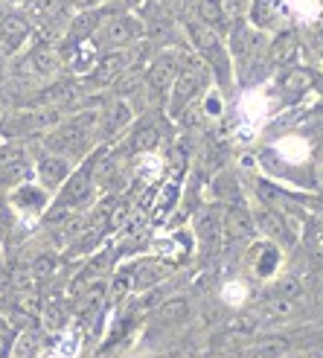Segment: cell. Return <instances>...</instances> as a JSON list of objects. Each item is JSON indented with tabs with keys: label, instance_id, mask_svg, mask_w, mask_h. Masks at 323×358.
Here are the masks:
<instances>
[{
	"label": "cell",
	"instance_id": "obj_1",
	"mask_svg": "<svg viewBox=\"0 0 323 358\" xmlns=\"http://www.w3.org/2000/svg\"><path fill=\"white\" fill-rule=\"evenodd\" d=\"M99 129V108H79L76 114L62 117L44 134V146L52 155H62L67 160H79L91 155Z\"/></svg>",
	"mask_w": 323,
	"mask_h": 358
},
{
	"label": "cell",
	"instance_id": "obj_2",
	"mask_svg": "<svg viewBox=\"0 0 323 358\" xmlns=\"http://www.w3.org/2000/svg\"><path fill=\"white\" fill-rule=\"evenodd\" d=\"M94 160H96V152L82 157L73 166V172L67 175V181L52 192V201L47 207V219H67L70 213H76V210H82V207H87L94 201V195H96Z\"/></svg>",
	"mask_w": 323,
	"mask_h": 358
},
{
	"label": "cell",
	"instance_id": "obj_3",
	"mask_svg": "<svg viewBox=\"0 0 323 358\" xmlns=\"http://www.w3.org/2000/svg\"><path fill=\"white\" fill-rule=\"evenodd\" d=\"M210 70L207 64L195 56V52H187L184 56V64H181V73H178V79L172 82L169 87V99H166V111L169 117H181L189 105L201 96V91L207 87L210 82Z\"/></svg>",
	"mask_w": 323,
	"mask_h": 358
},
{
	"label": "cell",
	"instance_id": "obj_4",
	"mask_svg": "<svg viewBox=\"0 0 323 358\" xmlns=\"http://www.w3.org/2000/svg\"><path fill=\"white\" fill-rule=\"evenodd\" d=\"M146 32V24H143V17L131 15V12H117L111 15L108 21L99 27V32L91 38V44H96L102 52H111V50H131L140 35Z\"/></svg>",
	"mask_w": 323,
	"mask_h": 358
},
{
	"label": "cell",
	"instance_id": "obj_5",
	"mask_svg": "<svg viewBox=\"0 0 323 358\" xmlns=\"http://www.w3.org/2000/svg\"><path fill=\"white\" fill-rule=\"evenodd\" d=\"M222 224H224V248H233V250H245V248H250V245H254V239H257V222H254V210H250V207H247L242 199L224 207Z\"/></svg>",
	"mask_w": 323,
	"mask_h": 358
},
{
	"label": "cell",
	"instance_id": "obj_6",
	"mask_svg": "<svg viewBox=\"0 0 323 358\" xmlns=\"http://www.w3.org/2000/svg\"><path fill=\"white\" fill-rule=\"evenodd\" d=\"M184 56H187V50H181V47H164L160 52H155V56H152L149 67L143 70V79H146V85L152 87L157 96L169 94L172 82L178 79V73H181Z\"/></svg>",
	"mask_w": 323,
	"mask_h": 358
},
{
	"label": "cell",
	"instance_id": "obj_7",
	"mask_svg": "<svg viewBox=\"0 0 323 358\" xmlns=\"http://www.w3.org/2000/svg\"><path fill=\"white\" fill-rule=\"evenodd\" d=\"M32 155L24 140H6L0 143V184L3 187H17L29 181L32 175Z\"/></svg>",
	"mask_w": 323,
	"mask_h": 358
},
{
	"label": "cell",
	"instance_id": "obj_8",
	"mask_svg": "<svg viewBox=\"0 0 323 358\" xmlns=\"http://www.w3.org/2000/svg\"><path fill=\"white\" fill-rule=\"evenodd\" d=\"M131 67V50H111V52H102V56L94 62V67L87 70L85 85L91 91H105V87H114Z\"/></svg>",
	"mask_w": 323,
	"mask_h": 358
},
{
	"label": "cell",
	"instance_id": "obj_9",
	"mask_svg": "<svg viewBox=\"0 0 323 358\" xmlns=\"http://www.w3.org/2000/svg\"><path fill=\"white\" fill-rule=\"evenodd\" d=\"M224 210L215 207H204L195 219V239H199V250L201 257H219L224 250V224H222Z\"/></svg>",
	"mask_w": 323,
	"mask_h": 358
},
{
	"label": "cell",
	"instance_id": "obj_10",
	"mask_svg": "<svg viewBox=\"0 0 323 358\" xmlns=\"http://www.w3.org/2000/svg\"><path fill=\"white\" fill-rule=\"evenodd\" d=\"M32 35V21L27 12H3L0 15V52L17 56Z\"/></svg>",
	"mask_w": 323,
	"mask_h": 358
},
{
	"label": "cell",
	"instance_id": "obj_11",
	"mask_svg": "<svg viewBox=\"0 0 323 358\" xmlns=\"http://www.w3.org/2000/svg\"><path fill=\"white\" fill-rule=\"evenodd\" d=\"M73 160H67L62 155H52V152H44L41 157H35V164H32V178H35V184L44 187L50 195L56 192L64 181H67V175L73 172Z\"/></svg>",
	"mask_w": 323,
	"mask_h": 358
},
{
	"label": "cell",
	"instance_id": "obj_12",
	"mask_svg": "<svg viewBox=\"0 0 323 358\" xmlns=\"http://www.w3.org/2000/svg\"><path fill=\"white\" fill-rule=\"evenodd\" d=\"M131 122H134V108H131V102L129 99H111L108 105H102L99 108V140H114L117 134H122L125 129H131Z\"/></svg>",
	"mask_w": 323,
	"mask_h": 358
},
{
	"label": "cell",
	"instance_id": "obj_13",
	"mask_svg": "<svg viewBox=\"0 0 323 358\" xmlns=\"http://www.w3.org/2000/svg\"><path fill=\"white\" fill-rule=\"evenodd\" d=\"M131 280V292H152L155 285H160L164 280H169L175 274V262L169 259H140L131 265V271H125Z\"/></svg>",
	"mask_w": 323,
	"mask_h": 358
},
{
	"label": "cell",
	"instance_id": "obj_14",
	"mask_svg": "<svg viewBox=\"0 0 323 358\" xmlns=\"http://www.w3.org/2000/svg\"><path fill=\"white\" fill-rule=\"evenodd\" d=\"M315 85H317V73L312 67H303V64H292V67H285L282 70V76H280V94L285 102H300L306 94L315 91Z\"/></svg>",
	"mask_w": 323,
	"mask_h": 358
},
{
	"label": "cell",
	"instance_id": "obj_15",
	"mask_svg": "<svg viewBox=\"0 0 323 358\" xmlns=\"http://www.w3.org/2000/svg\"><path fill=\"white\" fill-rule=\"evenodd\" d=\"M297 309H300V300L268 294L265 300H259L254 306L250 320H254V324H285V320H292L297 315Z\"/></svg>",
	"mask_w": 323,
	"mask_h": 358
},
{
	"label": "cell",
	"instance_id": "obj_16",
	"mask_svg": "<svg viewBox=\"0 0 323 358\" xmlns=\"http://www.w3.org/2000/svg\"><path fill=\"white\" fill-rule=\"evenodd\" d=\"M300 52V35L294 29H280L271 41L265 47V59H268V67H292L294 59Z\"/></svg>",
	"mask_w": 323,
	"mask_h": 358
},
{
	"label": "cell",
	"instance_id": "obj_17",
	"mask_svg": "<svg viewBox=\"0 0 323 358\" xmlns=\"http://www.w3.org/2000/svg\"><path fill=\"white\" fill-rule=\"evenodd\" d=\"M254 222H257V234H265L268 242H282V245H292L294 242L289 219H285L280 210H271V207L259 204L257 213H254Z\"/></svg>",
	"mask_w": 323,
	"mask_h": 358
},
{
	"label": "cell",
	"instance_id": "obj_18",
	"mask_svg": "<svg viewBox=\"0 0 323 358\" xmlns=\"http://www.w3.org/2000/svg\"><path fill=\"white\" fill-rule=\"evenodd\" d=\"M157 143H160V125L152 117H140V122H134L129 134H125L122 149L129 155H143V152L157 149Z\"/></svg>",
	"mask_w": 323,
	"mask_h": 358
},
{
	"label": "cell",
	"instance_id": "obj_19",
	"mask_svg": "<svg viewBox=\"0 0 323 358\" xmlns=\"http://www.w3.org/2000/svg\"><path fill=\"white\" fill-rule=\"evenodd\" d=\"M189 315H192V303L187 297H169L152 309L149 320L155 327H181L189 320Z\"/></svg>",
	"mask_w": 323,
	"mask_h": 358
},
{
	"label": "cell",
	"instance_id": "obj_20",
	"mask_svg": "<svg viewBox=\"0 0 323 358\" xmlns=\"http://www.w3.org/2000/svg\"><path fill=\"white\" fill-rule=\"evenodd\" d=\"M12 204L24 213H41L50 207V192L38 187L35 181H24L12 189Z\"/></svg>",
	"mask_w": 323,
	"mask_h": 358
},
{
	"label": "cell",
	"instance_id": "obj_21",
	"mask_svg": "<svg viewBox=\"0 0 323 358\" xmlns=\"http://www.w3.org/2000/svg\"><path fill=\"white\" fill-rule=\"evenodd\" d=\"M280 259H282V254H280L277 242H262L259 248H250V268H254V274L262 280L277 274Z\"/></svg>",
	"mask_w": 323,
	"mask_h": 358
},
{
	"label": "cell",
	"instance_id": "obj_22",
	"mask_svg": "<svg viewBox=\"0 0 323 358\" xmlns=\"http://www.w3.org/2000/svg\"><path fill=\"white\" fill-rule=\"evenodd\" d=\"M27 64H29V70L35 76H41V79H47V76H52L59 70V56H56V50L52 47H47V44H38V47H32L29 52H27Z\"/></svg>",
	"mask_w": 323,
	"mask_h": 358
},
{
	"label": "cell",
	"instance_id": "obj_23",
	"mask_svg": "<svg viewBox=\"0 0 323 358\" xmlns=\"http://www.w3.org/2000/svg\"><path fill=\"white\" fill-rule=\"evenodd\" d=\"M280 12V0H250L247 3V17L245 21L254 27V29H268L274 24V17Z\"/></svg>",
	"mask_w": 323,
	"mask_h": 358
},
{
	"label": "cell",
	"instance_id": "obj_24",
	"mask_svg": "<svg viewBox=\"0 0 323 358\" xmlns=\"http://www.w3.org/2000/svg\"><path fill=\"white\" fill-rule=\"evenodd\" d=\"M67 12V0H32V15H38L41 21H56Z\"/></svg>",
	"mask_w": 323,
	"mask_h": 358
},
{
	"label": "cell",
	"instance_id": "obj_25",
	"mask_svg": "<svg viewBox=\"0 0 323 358\" xmlns=\"http://www.w3.org/2000/svg\"><path fill=\"white\" fill-rule=\"evenodd\" d=\"M215 3H219L224 21L233 27L236 21H245V17H247V3H250V0H215Z\"/></svg>",
	"mask_w": 323,
	"mask_h": 358
},
{
	"label": "cell",
	"instance_id": "obj_26",
	"mask_svg": "<svg viewBox=\"0 0 323 358\" xmlns=\"http://www.w3.org/2000/svg\"><path fill=\"white\" fill-rule=\"evenodd\" d=\"M29 271H32V277H38V280H50L52 274H56V257H52V254H41L38 259L29 265Z\"/></svg>",
	"mask_w": 323,
	"mask_h": 358
},
{
	"label": "cell",
	"instance_id": "obj_27",
	"mask_svg": "<svg viewBox=\"0 0 323 358\" xmlns=\"http://www.w3.org/2000/svg\"><path fill=\"white\" fill-rule=\"evenodd\" d=\"M32 352H35V338L29 332H21L12 344V355L15 358H32Z\"/></svg>",
	"mask_w": 323,
	"mask_h": 358
},
{
	"label": "cell",
	"instance_id": "obj_28",
	"mask_svg": "<svg viewBox=\"0 0 323 358\" xmlns=\"http://www.w3.org/2000/svg\"><path fill=\"white\" fill-rule=\"evenodd\" d=\"M67 3L82 12V9H96V6H105V3H111V0H67Z\"/></svg>",
	"mask_w": 323,
	"mask_h": 358
},
{
	"label": "cell",
	"instance_id": "obj_29",
	"mask_svg": "<svg viewBox=\"0 0 323 358\" xmlns=\"http://www.w3.org/2000/svg\"><path fill=\"white\" fill-rule=\"evenodd\" d=\"M3 62H6V56H3V52H0V76H3Z\"/></svg>",
	"mask_w": 323,
	"mask_h": 358
},
{
	"label": "cell",
	"instance_id": "obj_30",
	"mask_svg": "<svg viewBox=\"0 0 323 358\" xmlns=\"http://www.w3.org/2000/svg\"><path fill=\"white\" fill-rule=\"evenodd\" d=\"M143 358H149V355H143Z\"/></svg>",
	"mask_w": 323,
	"mask_h": 358
}]
</instances>
